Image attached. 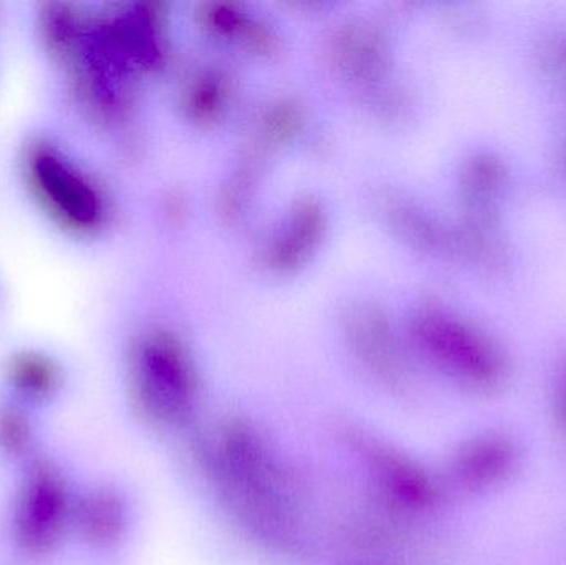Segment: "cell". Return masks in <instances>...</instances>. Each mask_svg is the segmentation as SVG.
Returning a JSON list of instances; mask_svg holds the SVG:
<instances>
[{
    "label": "cell",
    "instance_id": "6da1fadb",
    "mask_svg": "<svg viewBox=\"0 0 566 565\" xmlns=\"http://www.w3.org/2000/svg\"><path fill=\"white\" fill-rule=\"evenodd\" d=\"M33 185L49 208L66 224L90 228L99 218V201L92 186L60 156L40 151L33 156Z\"/></svg>",
    "mask_w": 566,
    "mask_h": 565
}]
</instances>
